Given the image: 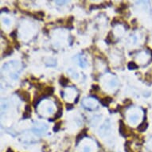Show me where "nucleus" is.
Returning a JSON list of instances; mask_svg holds the SVG:
<instances>
[{"label": "nucleus", "mask_w": 152, "mask_h": 152, "mask_svg": "<svg viewBox=\"0 0 152 152\" xmlns=\"http://www.w3.org/2000/svg\"><path fill=\"white\" fill-rule=\"evenodd\" d=\"M89 151H90V148H88V147H85V148H84V151L85 152H89Z\"/></svg>", "instance_id": "a878e982"}, {"label": "nucleus", "mask_w": 152, "mask_h": 152, "mask_svg": "<svg viewBox=\"0 0 152 152\" xmlns=\"http://www.w3.org/2000/svg\"><path fill=\"white\" fill-rule=\"evenodd\" d=\"M124 104H126V106H129V105H131V104H132V102L131 100L129 99H127V100H125V101H124Z\"/></svg>", "instance_id": "412c9836"}, {"label": "nucleus", "mask_w": 152, "mask_h": 152, "mask_svg": "<svg viewBox=\"0 0 152 152\" xmlns=\"http://www.w3.org/2000/svg\"><path fill=\"white\" fill-rule=\"evenodd\" d=\"M53 93V87H46L45 88L41 93V97H46V96H52Z\"/></svg>", "instance_id": "7ed1b4c3"}, {"label": "nucleus", "mask_w": 152, "mask_h": 152, "mask_svg": "<svg viewBox=\"0 0 152 152\" xmlns=\"http://www.w3.org/2000/svg\"><path fill=\"white\" fill-rule=\"evenodd\" d=\"M100 103H101L103 106L108 107L109 105V104L112 102V97H109V96H107V97H104V98L100 100Z\"/></svg>", "instance_id": "20e7f679"}, {"label": "nucleus", "mask_w": 152, "mask_h": 152, "mask_svg": "<svg viewBox=\"0 0 152 152\" xmlns=\"http://www.w3.org/2000/svg\"><path fill=\"white\" fill-rule=\"evenodd\" d=\"M62 108H59L58 110H57V113L55 114V116H54V118L55 119H58V118H60V117L62 116Z\"/></svg>", "instance_id": "ddd939ff"}, {"label": "nucleus", "mask_w": 152, "mask_h": 152, "mask_svg": "<svg viewBox=\"0 0 152 152\" xmlns=\"http://www.w3.org/2000/svg\"><path fill=\"white\" fill-rule=\"evenodd\" d=\"M74 18L73 17V16H71V17H69V18H68V20H67V24H68V25H72V23H73V21Z\"/></svg>", "instance_id": "6ab92c4d"}, {"label": "nucleus", "mask_w": 152, "mask_h": 152, "mask_svg": "<svg viewBox=\"0 0 152 152\" xmlns=\"http://www.w3.org/2000/svg\"><path fill=\"white\" fill-rule=\"evenodd\" d=\"M10 37L14 39V41H15L16 39V37H17V33H16V31H13L12 33H10Z\"/></svg>", "instance_id": "f3484780"}, {"label": "nucleus", "mask_w": 152, "mask_h": 152, "mask_svg": "<svg viewBox=\"0 0 152 152\" xmlns=\"http://www.w3.org/2000/svg\"><path fill=\"white\" fill-rule=\"evenodd\" d=\"M147 127H148V124H147L146 121H143V123H141V124H140L139 126H138V127H137V130H138L139 132H143L147 130Z\"/></svg>", "instance_id": "39448f33"}, {"label": "nucleus", "mask_w": 152, "mask_h": 152, "mask_svg": "<svg viewBox=\"0 0 152 152\" xmlns=\"http://www.w3.org/2000/svg\"><path fill=\"white\" fill-rule=\"evenodd\" d=\"M127 67H128L130 70H134V69H137V68H139V66L137 65L134 61H130L128 65H127Z\"/></svg>", "instance_id": "6e6552de"}, {"label": "nucleus", "mask_w": 152, "mask_h": 152, "mask_svg": "<svg viewBox=\"0 0 152 152\" xmlns=\"http://www.w3.org/2000/svg\"><path fill=\"white\" fill-rule=\"evenodd\" d=\"M13 53V48L11 47V46H8L7 48V49L5 50V52H4V53H3V55L4 56H9V55H10L11 53Z\"/></svg>", "instance_id": "9b49d317"}, {"label": "nucleus", "mask_w": 152, "mask_h": 152, "mask_svg": "<svg viewBox=\"0 0 152 152\" xmlns=\"http://www.w3.org/2000/svg\"><path fill=\"white\" fill-rule=\"evenodd\" d=\"M92 89H93L94 91H100V89L99 85H97V84H92Z\"/></svg>", "instance_id": "dca6fc26"}, {"label": "nucleus", "mask_w": 152, "mask_h": 152, "mask_svg": "<svg viewBox=\"0 0 152 152\" xmlns=\"http://www.w3.org/2000/svg\"><path fill=\"white\" fill-rule=\"evenodd\" d=\"M7 151H8V152H13V151H12V150H11V149H10V148H9V149L7 150Z\"/></svg>", "instance_id": "cd10ccee"}, {"label": "nucleus", "mask_w": 152, "mask_h": 152, "mask_svg": "<svg viewBox=\"0 0 152 152\" xmlns=\"http://www.w3.org/2000/svg\"><path fill=\"white\" fill-rule=\"evenodd\" d=\"M78 99H79V96H77V97H76V100H75V101H74V102H75V104H76V103L78 102Z\"/></svg>", "instance_id": "bb28decb"}, {"label": "nucleus", "mask_w": 152, "mask_h": 152, "mask_svg": "<svg viewBox=\"0 0 152 152\" xmlns=\"http://www.w3.org/2000/svg\"><path fill=\"white\" fill-rule=\"evenodd\" d=\"M29 117H31V113H30V112H25L23 113V118H24V119H27Z\"/></svg>", "instance_id": "aec40b11"}, {"label": "nucleus", "mask_w": 152, "mask_h": 152, "mask_svg": "<svg viewBox=\"0 0 152 152\" xmlns=\"http://www.w3.org/2000/svg\"><path fill=\"white\" fill-rule=\"evenodd\" d=\"M3 10H6V12H9V10H8L7 7H3L1 9V12H3Z\"/></svg>", "instance_id": "393cba45"}, {"label": "nucleus", "mask_w": 152, "mask_h": 152, "mask_svg": "<svg viewBox=\"0 0 152 152\" xmlns=\"http://www.w3.org/2000/svg\"><path fill=\"white\" fill-rule=\"evenodd\" d=\"M59 81H60V84H61L62 86L65 87V86H67V84H68L69 80H68V78L65 77V76H61V77H60V80H59Z\"/></svg>", "instance_id": "0eeeda50"}, {"label": "nucleus", "mask_w": 152, "mask_h": 152, "mask_svg": "<svg viewBox=\"0 0 152 152\" xmlns=\"http://www.w3.org/2000/svg\"><path fill=\"white\" fill-rule=\"evenodd\" d=\"M119 133L123 135L124 137H127L129 135L128 132L127 131V127L125 126V124L122 120H119Z\"/></svg>", "instance_id": "f257e3e1"}, {"label": "nucleus", "mask_w": 152, "mask_h": 152, "mask_svg": "<svg viewBox=\"0 0 152 152\" xmlns=\"http://www.w3.org/2000/svg\"><path fill=\"white\" fill-rule=\"evenodd\" d=\"M36 15H37L38 18H42V17L45 16V13L43 11H38V12L36 13Z\"/></svg>", "instance_id": "2eb2a0df"}, {"label": "nucleus", "mask_w": 152, "mask_h": 152, "mask_svg": "<svg viewBox=\"0 0 152 152\" xmlns=\"http://www.w3.org/2000/svg\"><path fill=\"white\" fill-rule=\"evenodd\" d=\"M61 124H62V122L61 121H59L57 122V123H56L55 126H54V127H53V132H58L59 130H60V128H61Z\"/></svg>", "instance_id": "f8f14e48"}, {"label": "nucleus", "mask_w": 152, "mask_h": 152, "mask_svg": "<svg viewBox=\"0 0 152 152\" xmlns=\"http://www.w3.org/2000/svg\"><path fill=\"white\" fill-rule=\"evenodd\" d=\"M15 48L16 49H19L20 48V44H19V42L18 41H15Z\"/></svg>", "instance_id": "b1692460"}, {"label": "nucleus", "mask_w": 152, "mask_h": 152, "mask_svg": "<svg viewBox=\"0 0 152 152\" xmlns=\"http://www.w3.org/2000/svg\"><path fill=\"white\" fill-rule=\"evenodd\" d=\"M18 95L24 101L28 102L31 100V94L26 91H18Z\"/></svg>", "instance_id": "f03ea898"}, {"label": "nucleus", "mask_w": 152, "mask_h": 152, "mask_svg": "<svg viewBox=\"0 0 152 152\" xmlns=\"http://www.w3.org/2000/svg\"><path fill=\"white\" fill-rule=\"evenodd\" d=\"M112 32H109V33L108 34V36H107L106 41L108 44H111L112 42V37H111V35H112Z\"/></svg>", "instance_id": "4468645a"}, {"label": "nucleus", "mask_w": 152, "mask_h": 152, "mask_svg": "<svg viewBox=\"0 0 152 152\" xmlns=\"http://www.w3.org/2000/svg\"><path fill=\"white\" fill-rule=\"evenodd\" d=\"M119 21L118 20L117 18H114V19H113V20L112 21V25H116V23H119Z\"/></svg>", "instance_id": "5701e85b"}, {"label": "nucleus", "mask_w": 152, "mask_h": 152, "mask_svg": "<svg viewBox=\"0 0 152 152\" xmlns=\"http://www.w3.org/2000/svg\"><path fill=\"white\" fill-rule=\"evenodd\" d=\"M66 108L68 110H70V109L73 108V104H66Z\"/></svg>", "instance_id": "4be33fe9"}, {"label": "nucleus", "mask_w": 152, "mask_h": 152, "mask_svg": "<svg viewBox=\"0 0 152 152\" xmlns=\"http://www.w3.org/2000/svg\"><path fill=\"white\" fill-rule=\"evenodd\" d=\"M25 112H30V113L31 112V107L30 104H26L25 107Z\"/></svg>", "instance_id": "a211bd4d"}, {"label": "nucleus", "mask_w": 152, "mask_h": 152, "mask_svg": "<svg viewBox=\"0 0 152 152\" xmlns=\"http://www.w3.org/2000/svg\"><path fill=\"white\" fill-rule=\"evenodd\" d=\"M132 141H127L125 143V151L126 152H134L131 148Z\"/></svg>", "instance_id": "9d476101"}, {"label": "nucleus", "mask_w": 152, "mask_h": 152, "mask_svg": "<svg viewBox=\"0 0 152 152\" xmlns=\"http://www.w3.org/2000/svg\"><path fill=\"white\" fill-rule=\"evenodd\" d=\"M87 132H88V129H87V128H84V129L82 130V131L81 132V133L76 136V142L78 143L80 140H82V139L84 138V136H86Z\"/></svg>", "instance_id": "423d86ee"}, {"label": "nucleus", "mask_w": 152, "mask_h": 152, "mask_svg": "<svg viewBox=\"0 0 152 152\" xmlns=\"http://www.w3.org/2000/svg\"><path fill=\"white\" fill-rule=\"evenodd\" d=\"M127 8V4H125V3H121L120 6H119V7L116 9V11L118 13H122L123 11H124V10H126Z\"/></svg>", "instance_id": "1a4fd4ad"}]
</instances>
